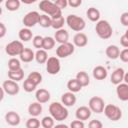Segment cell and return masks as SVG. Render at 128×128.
I'll return each mask as SVG.
<instances>
[{"instance_id":"60d3db41","label":"cell","mask_w":128,"mask_h":128,"mask_svg":"<svg viewBox=\"0 0 128 128\" xmlns=\"http://www.w3.org/2000/svg\"><path fill=\"white\" fill-rule=\"evenodd\" d=\"M118 58H120V60L122 62L127 63L128 62V48H124L122 51H120Z\"/></svg>"},{"instance_id":"8fae6325","label":"cell","mask_w":128,"mask_h":128,"mask_svg":"<svg viewBox=\"0 0 128 128\" xmlns=\"http://www.w3.org/2000/svg\"><path fill=\"white\" fill-rule=\"evenodd\" d=\"M2 87L5 91V93L8 94V95H11V96L17 95L19 93V90H20L18 83L16 81L11 80V79L4 81L3 84H2Z\"/></svg>"},{"instance_id":"cb8c5ba5","label":"cell","mask_w":128,"mask_h":128,"mask_svg":"<svg viewBox=\"0 0 128 128\" xmlns=\"http://www.w3.org/2000/svg\"><path fill=\"white\" fill-rule=\"evenodd\" d=\"M119 53H120V49L118 46L116 45H109L106 50H105V54L106 56L111 59V60H115L119 57Z\"/></svg>"},{"instance_id":"4316f807","label":"cell","mask_w":128,"mask_h":128,"mask_svg":"<svg viewBox=\"0 0 128 128\" xmlns=\"http://www.w3.org/2000/svg\"><path fill=\"white\" fill-rule=\"evenodd\" d=\"M76 79L78 80V82L81 84L82 87H86L90 83V77H89L88 73L85 71H79L76 74Z\"/></svg>"},{"instance_id":"836d02e7","label":"cell","mask_w":128,"mask_h":128,"mask_svg":"<svg viewBox=\"0 0 128 128\" xmlns=\"http://www.w3.org/2000/svg\"><path fill=\"white\" fill-rule=\"evenodd\" d=\"M27 78H28L31 82H33L35 85H37V86L42 82V75H41V73H39V72H37V71H32V72H30Z\"/></svg>"},{"instance_id":"d6a6232c","label":"cell","mask_w":128,"mask_h":128,"mask_svg":"<svg viewBox=\"0 0 128 128\" xmlns=\"http://www.w3.org/2000/svg\"><path fill=\"white\" fill-rule=\"evenodd\" d=\"M38 24L41 27H43V28L51 27V17L49 15H47V14H41V15H39Z\"/></svg>"},{"instance_id":"e575fe53","label":"cell","mask_w":128,"mask_h":128,"mask_svg":"<svg viewBox=\"0 0 128 128\" xmlns=\"http://www.w3.org/2000/svg\"><path fill=\"white\" fill-rule=\"evenodd\" d=\"M40 125L43 128H52L55 125V120L53 119V117L51 115L50 116H45V117L42 118V120L40 122Z\"/></svg>"},{"instance_id":"484cf974","label":"cell","mask_w":128,"mask_h":128,"mask_svg":"<svg viewBox=\"0 0 128 128\" xmlns=\"http://www.w3.org/2000/svg\"><path fill=\"white\" fill-rule=\"evenodd\" d=\"M86 16L91 22H97L100 19V11L95 7H90L86 11Z\"/></svg>"},{"instance_id":"83f0119b","label":"cell","mask_w":128,"mask_h":128,"mask_svg":"<svg viewBox=\"0 0 128 128\" xmlns=\"http://www.w3.org/2000/svg\"><path fill=\"white\" fill-rule=\"evenodd\" d=\"M34 59L37 61V63L39 64H44L46 63L47 59H48V54H47V51L44 50V49H37V51L35 52V57Z\"/></svg>"},{"instance_id":"4dcf8cb0","label":"cell","mask_w":128,"mask_h":128,"mask_svg":"<svg viewBox=\"0 0 128 128\" xmlns=\"http://www.w3.org/2000/svg\"><path fill=\"white\" fill-rule=\"evenodd\" d=\"M55 39L51 36H46V37H43V44H42V49L46 50V51H49L51 49L54 48L55 46Z\"/></svg>"},{"instance_id":"f5cc1de1","label":"cell","mask_w":128,"mask_h":128,"mask_svg":"<svg viewBox=\"0 0 128 128\" xmlns=\"http://www.w3.org/2000/svg\"><path fill=\"white\" fill-rule=\"evenodd\" d=\"M3 1H4V0H0V4H1V3L3 2Z\"/></svg>"},{"instance_id":"f907efd6","label":"cell","mask_w":128,"mask_h":128,"mask_svg":"<svg viewBox=\"0 0 128 128\" xmlns=\"http://www.w3.org/2000/svg\"><path fill=\"white\" fill-rule=\"evenodd\" d=\"M54 126H56V127H64V128H67V125H65V124H58V125H54Z\"/></svg>"},{"instance_id":"816d5d0a","label":"cell","mask_w":128,"mask_h":128,"mask_svg":"<svg viewBox=\"0 0 128 128\" xmlns=\"http://www.w3.org/2000/svg\"><path fill=\"white\" fill-rule=\"evenodd\" d=\"M2 15V8H1V6H0V16Z\"/></svg>"},{"instance_id":"f35d334b","label":"cell","mask_w":128,"mask_h":128,"mask_svg":"<svg viewBox=\"0 0 128 128\" xmlns=\"http://www.w3.org/2000/svg\"><path fill=\"white\" fill-rule=\"evenodd\" d=\"M32 44L34 48L37 49H41L42 48V44H43V37L40 35H36L32 38Z\"/></svg>"},{"instance_id":"6da1fadb","label":"cell","mask_w":128,"mask_h":128,"mask_svg":"<svg viewBox=\"0 0 128 128\" xmlns=\"http://www.w3.org/2000/svg\"><path fill=\"white\" fill-rule=\"evenodd\" d=\"M49 112H50V115L53 117V119L59 122L66 120L69 115V112L66 106H64L60 102H52L49 105Z\"/></svg>"},{"instance_id":"603a6c76","label":"cell","mask_w":128,"mask_h":128,"mask_svg":"<svg viewBox=\"0 0 128 128\" xmlns=\"http://www.w3.org/2000/svg\"><path fill=\"white\" fill-rule=\"evenodd\" d=\"M18 37L20 39V41L22 42H28L30 40H32L33 38V33L32 31L30 30V28H27V27H24V28H21L18 32Z\"/></svg>"},{"instance_id":"7dc6e473","label":"cell","mask_w":128,"mask_h":128,"mask_svg":"<svg viewBox=\"0 0 128 128\" xmlns=\"http://www.w3.org/2000/svg\"><path fill=\"white\" fill-rule=\"evenodd\" d=\"M6 32H7V28H6L5 24L0 22V38H3L6 35Z\"/></svg>"},{"instance_id":"e0dca14e","label":"cell","mask_w":128,"mask_h":128,"mask_svg":"<svg viewBox=\"0 0 128 128\" xmlns=\"http://www.w3.org/2000/svg\"><path fill=\"white\" fill-rule=\"evenodd\" d=\"M35 98H36V101H38L41 104H44L50 100L51 95H50V92L48 90H46L44 88H40V89L36 90Z\"/></svg>"},{"instance_id":"9c48e42d","label":"cell","mask_w":128,"mask_h":128,"mask_svg":"<svg viewBox=\"0 0 128 128\" xmlns=\"http://www.w3.org/2000/svg\"><path fill=\"white\" fill-rule=\"evenodd\" d=\"M61 69V64H60V60L58 57L52 56V57H48L47 61H46V70L50 75H56L59 73Z\"/></svg>"},{"instance_id":"7a4b0ae2","label":"cell","mask_w":128,"mask_h":128,"mask_svg":"<svg viewBox=\"0 0 128 128\" xmlns=\"http://www.w3.org/2000/svg\"><path fill=\"white\" fill-rule=\"evenodd\" d=\"M95 31H96V34L98 35V37L101 39H104V40L109 39L113 34L112 26L106 20H98L96 22Z\"/></svg>"},{"instance_id":"5b68a950","label":"cell","mask_w":128,"mask_h":128,"mask_svg":"<svg viewBox=\"0 0 128 128\" xmlns=\"http://www.w3.org/2000/svg\"><path fill=\"white\" fill-rule=\"evenodd\" d=\"M103 112H104L105 116L111 121H118L122 117V111H121L120 107H118L114 104L105 105L104 109H103Z\"/></svg>"},{"instance_id":"8d00e7d4","label":"cell","mask_w":128,"mask_h":128,"mask_svg":"<svg viewBox=\"0 0 128 128\" xmlns=\"http://www.w3.org/2000/svg\"><path fill=\"white\" fill-rule=\"evenodd\" d=\"M26 127L27 128H39L40 127V121L37 119V117H31L26 121Z\"/></svg>"},{"instance_id":"7bdbcfd3","label":"cell","mask_w":128,"mask_h":128,"mask_svg":"<svg viewBox=\"0 0 128 128\" xmlns=\"http://www.w3.org/2000/svg\"><path fill=\"white\" fill-rule=\"evenodd\" d=\"M88 126H89L90 128H102V127H103V124H102L101 121L95 119V120H91V121L89 122Z\"/></svg>"},{"instance_id":"2e32d148","label":"cell","mask_w":128,"mask_h":128,"mask_svg":"<svg viewBox=\"0 0 128 128\" xmlns=\"http://www.w3.org/2000/svg\"><path fill=\"white\" fill-rule=\"evenodd\" d=\"M88 43V37L83 32H78L73 37V45L76 47H85Z\"/></svg>"},{"instance_id":"d6986e66","label":"cell","mask_w":128,"mask_h":128,"mask_svg":"<svg viewBox=\"0 0 128 128\" xmlns=\"http://www.w3.org/2000/svg\"><path fill=\"white\" fill-rule=\"evenodd\" d=\"M34 57H35V53L30 48H24L22 50V52L19 54L20 61H22L24 63H29V62L33 61Z\"/></svg>"},{"instance_id":"5bb4252c","label":"cell","mask_w":128,"mask_h":128,"mask_svg":"<svg viewBox=\"0 0 128 128\" xmlns=\"http://www.w3.org/2000/svg\"><path fill=\"white\" fill-rule=\"evenodd\" d=\"M77 101V98L75 96V94L71 91H68V92H65L64 94H62L61 96V103L66 106V107H72L75 105Z\"/></svg>"},{"instance_id":"f1b7e54d","label":"cell","mask_w":128,"mask_h":128,"mask_svg":"<svg viewBox=\"0 0 128 128\" xmlns=\"http://www.w3.org/2000/svg\"><path fill=\"white\" fill-rule=\"evenodd\" d=\"M67 88H68L69 91H71L73 93H77L82 89V86L76 78H73V79H70L67 82Z\"/></svg>"},{"instance_id":"3957f363","label":"cell","mask_w":128,"mask_h":128,"mask_svg":"<svg viewBox=\"0 0 128 128\" xmlns=\"http://www.w3.org/2000/svg\"><path fill=\"white\" fill-rule=\"evenodd\" d=\"M65 23L68 25V27L70 29H72L73 31H76V32H81L86 27L85 20L82 17L77 16L75 14L68 15L65 19Z\"/></svg>"},{"instance_id":"ba28073f","label":"cell","mask_w":128,"mask_h":128,"mask_svg":"<svg viewBox=\"0 0 128 128\" xmlns=\"http://www.w3.org/2000/svg\"><path fill=\"white\" fill-rule=\"evenodd\" d=\"M104 106H105L104 100L100 96H93L90 98L88 102V107L90 108V110L97 114H100L103 112Z\"/></svg>"},{"instance_id":"30bf717a","label":"cell","mask_w":128,"mask_h":128,"mask_svg":"<svg viewBox=\"0 0 128 128\" xmlns=\"http://www.w3.org/2000/svg\"><path fill=\"white\" fill-rule=\"evenodd\" d=\"M39 13L37 11H30L28 12L22 19V22L24 24L25 27L27 28H31L33 26H35L36 24H38V19H39Z\"/></svg>"},{"instance_id":"ab89813d","label":"cell","mask_w":128,"mask_h":128,"mask_svg":"<svg viewBox=\"0 0 128 128\" xmlns=\"http://www.w3.org/2000/svg\"><path fill=\"white\" fill-rule=\"evenodd\" d=\"M120 44L124 48H128V30H126L125 33L120 37Z\"/></svg>"},{"instance_id":"52a82bcc","label":"cell","mask_w":128,"mask_h":128,"mask_svg":"<svg viewBox=\"0 0 128 128\" xmlns=\"http://www.w3.org/2000/svg\"><path fill=\"white\" fill-rule=\"evenodd\" d=\"M74 50H75V46L73 45V43L67 41L65 43H61L56 48V55L58 58H66L72 55L74 53Z\"/></svg>"},{"instance_id":"7402d4cb","label":"cell","mask_w":128,"mask_h":128,"mask_svg":"<svg viewBox=\"0 0 128 128\" xmlns=\"http://www.w3.org/2000/svg\"><path fill=\"white\" fill-rule=\"evenodd\" d=\"M42 104L39 103L38 101L36 102H32L29 106H28V113L30 116H33V117H37L39 116L41 113H42Z\"/></svg>"},{"instance_id":"b9f144b4","label":"cell","mask_w":128,"mask_h":128,"mask_svg":"<svg viewBox=\"0 0 128 128\" xmlns=\"http://www.w3.org/2000/svg\"><path fill=\"white\" fill-rule=\"evenodd\" d=\"M85 124H84V121H81V120H74L71 122L70 124V127L71 128H84Z\"/></svg>"},{"instance_id":"8992f818","label":"cell","mask_w":128,"mask_h":128,"mask_svg":"<svg viewBox=\"0 0 128 128\" xmlns=\"http://www.w3.org/2000/svg\"><path fill=\"white\" fill-rule=\"evenodd\" d=\"M23 49H24V45H23V42L20 40L11 41L5 46V52L12 57L19 56V54L22 52Z\"/></svg>"},{"instance_id":"681fc988","label":"cell","mask_w":128,"mask_h":128,"mask_svg":"<svg viewBox=\"0 0 128 128\" xmlns=\"http://www.w3.org/2000/svg\"><path fill=\"white\" fill-rule=\"evenodd\" d=\"M4 95H5V91H4L3 87L1 86V87H0V101H2V100H3Z\"/></svg>"},{"instance_id":"1f68e13d","label":"cell","mask_w":128,"mask_h":128,"mask_svg":"<svg viewBox=\"0 0 128 128\" xmlns=\"http://www.w3.org/2000/svg\"><path fill=\"white\" fill-rule=\"evenodd\" d=\"M20 5H21L20 0H6L5 1V7H6V9L8 11H11V12L17 11L20 8Z\"/></svg>"},{"instance_id":"277c9868","label":"cell","mask_w":128,"mask_h":128,"mask_svg":"<svg viewBox=\"0 0 128 128\" xmlns=\"http://www.w3.org/2000/svg\"><path fill=\"white\" fill-rule=\"evenodd\" d=\"M39 8H40L41 11L44 12V14L49 15L51 18H54V17L62 15V10L59 9L54 4V2H51L49 0H42V1H40Z\"/></svg>"},{"instance_id":"d4e9b609","label":"cell","mask_w":128,"mask_h":128,"mask_svg":"<svg viewBox=\"0 0 128 128\" xmlns=\"http://www.w3.org/2000/svg\"><path fill=\"white\" fill-rule=\"evenodd\" d=\"M8 78L13 81H21L24 78V71L22 68H18L15 70H9L8 71Z\"/></svg>"},{"instance_id":"ac0fdd59","label":"cell","mask_w":128,"mask_h":128,"mask_svg":"<svg viewBox=\"0 0 128 128\" xmlns=\"http://www.w3.org/2000/svg\"><path fill=\"white\" fill-rule=\"evenodd\" d=\"M124 74H125V71L123 68L119 67L117 69H115L112 74H111V77H110V81L112 84L114 85H117L121 82H123V77H124Z\"/></svg>"},{"instance_id":"f546056e","label":"cell","mask_w":128,"mask_h":128,"mask_svg":"<svg viewBox=\"0 0 128 128\" xmlns=\"http://www.w3.org/2000/svg\"><path fill=\"white\" fill-rule=\"evenodd\" d=\"M64 24H65V19H64V17L62 15L54 17V18H51V27L54 28L55 30L63 28Z\"/></svg>"},{"instance_id":"d590c367","label":"cell","mask_w":128,"mask_h":128,"mask_svg":"<svg viewBox=\"0 0 128 128\" xmlns=\"http://www.w3.org/2000/svg\"><path fill=\"white\" fill-rule=\"evenodd\" d=\"M18 68H21L20 60L15 58V57L10 58L8 60V69L9 70H15V69H18Z\"/></svg>"},{"instance_id":"bcb514c9","label":"cell","mask_w":128,"mask_h":128,"mask_svg":"<svg viewBox=\"0 0 128 128\" xmlns=\"http://www.w3.org/2000/svg\"><path fill=\"white\" fill-rule=\"evenodd\" d=\"M68 6L72 8H77L82 4V0H67Z\"/></svg>"},{"instance_id":"c3c4849f","label":"cell","mask_w":128,"mask_h":128,"mask_svg":"<svg viewBox=\"0 0 128 128\" xmlns=\"http://www.w3.org/2000/svg\"><path fill=\"white\" fill-rule=\"evenodd\" d=\"M37 0H20L21 3H24V4H27V5H30V4H33L35 3Z\"/></svg>"},{"instance_id":"74e56055","label":"cell","mask_w":128,"mask_h":128,"mask_svg":"<svg viewBox=\"0 0 128 128\" xmlns=\"http://www.w3.org/2000/svg\"><path fill=\"white\" fill-rule=\"evenodd\" d=\"M36 87H37V85H35L33 82H31L28 78H27V79L24 81V83H23L24 91H26V92H28V93L35 91V90H36Z\"/></svg>"},{"instance_id":"ee69618b","label":"cell","mask_w":128,"mask_h":128,"mask_svg":"<svg viewBox=\"0 0 128 128\" xmlns=\"http://www.w3.org/2000/svg\"><path fill=\"white\" fill-rule=\"evenodd\" d=\"M54 4L61 10L65 9L67 6H68V3H67V0H55Z\"/></svg>"},{"instance_id":"44dd1931","label":"cell","mask_w":128,"mask_h":128,"mask_svg":"<svg viewBox=\"0 0 128 128\" xmlns=\"http://www.w3.org/2000/svg\"><path fill=\"white\" fill-rule=\"evenodd\" d=\"M54 39L56 42H58L59 44L61 43H65L68 41L69 39V33L67 30H65L64 28H61V29H58L56 30L55 34H54Z\"/></svg>"},{"instance_id":"4fadbf2b","label":"cell","mask_w":128,"mask_h":128,"mask_svg":"<svg viewBox=\"0 0 128 128\" xmlns=\"http://www.w3.org/2000/svg\"><path fill=\"white\" fill-rule=\"evenodd\" d=\"M116 94L119 100L127 101L128 100V84L125 82H121L116 85Z\"/></svg>"},{"instance_id":"9a60e30c","label":"cell","mask_w":128,"mask_h":128,"mask_svg":"<svg viewBox=\"0 0 128 128\" xmlns=\"http://www.w3.org/2000/svg\"><path fill=\"white\" fill-rule=\"evenodd\" d=\"M5 121L10 126H18L20 124V115L15 111H8L5 114Z\"/></svg>"},{"instance_id":"f6af8a7d","label":"cell","mask_w":128,"mask_h":128,"mask_svg":"<svg viewBox=\"0 0 128 128\" xmlns=\"http://www.w3.org/2000/svg\"><path fill=\"white\" fill-rule=\"evenodd\" d=\"M120 22L123 26H128V12H124L120 16Z\"/></svg>"},{"instance_id":"ffe728a7","label":"cell","mask_w":128,"mask_h":128,"mask_svg":"<svg viewBox=\"0 0 128 128\" xmlns=\"http://www.w3.org/2000/svg\"><path fill=\"white\" fill-rule=\"evenodd\" d=\"M92 74H93V77L96 80H104V79H106V77L108 75V72H107V69L104 66L98 65V66L94 67V69L92 71Z\"/></svg>"},{"instance_id":"7c38bea8","label":"cell","mask_w":128,"mask_h":128,"mask_svg":"<svg viewBox=\"0 0 128 128\" xmlns=\"http://www.w3.org/2000/svg\"><path fill=\"white\" fill-rule=\"evenodd\" d=\"M92 111L90 110V108L88 106H80L76 109L75 111V116L78 120L81 121H86L91 117Z\"/></svg>"}]
</instances>
